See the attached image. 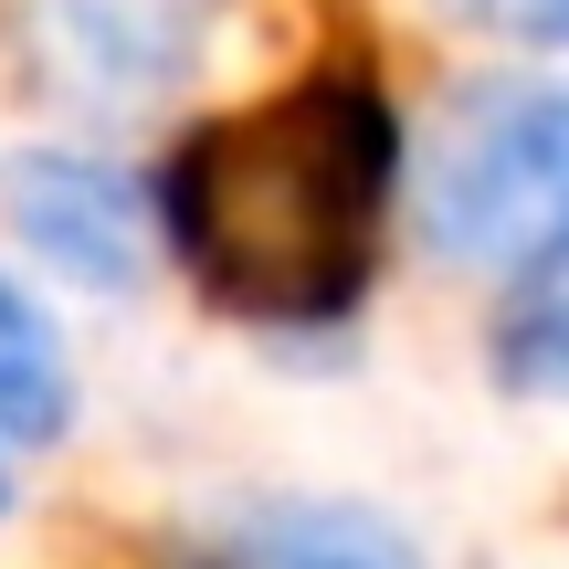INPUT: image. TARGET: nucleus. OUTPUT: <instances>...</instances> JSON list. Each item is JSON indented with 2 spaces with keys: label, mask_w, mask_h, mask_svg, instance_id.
I'll use <instances>...</instances> for the list:
<instances>
[{
  "label": "nucleus",
  "mask_w": 569,
  "mask_h": 569,
  "mask_svg": "<svg viewBox=\"0 0 569 569\" xmlns=\"http://www.w3.org/2000/svg\"><path fill=\"white\" fill-rule=\"evenodd\" d=\"M11 222L42 264H63L84 284H127V264H138V201L96 159H21L11 169Z\"/></svg>",
  "instance_id": "obj_4"
},
{
  "label": "nucleus",
  "mask_w": 569,
  "mask_h": 569,
  "mask_svg": "<svg viewBox=\"0 0 569 569\" xmlns=\"http://www.w3.org/2000/svg\"><path fill=\"white\" fill-rule=\"evenodd\" d=\"M422 222L443 264L528 274L569 243V84H507L475 96L432 148Z\"/></svg>",
  "instance_id": "obj_2"
},
{
  "label": "nucleus",
  "mask_w": 569,
  "mask_h": 569,
  "mask_svg": "<svg viewBox=\"0 0 569 569\" xmlns=\"http://www.w3.org/2000/svg\"><path fill=\"white\" fill-rule=\"evenodd\" d=\"M211 0H42V53L96 96H159L190 74Z\"/></svg>",
  "instance_id": "obj_3"
},
{
  "label": "nucleus",
  "mask_w": 569,
  "mask_h": 569,
  "mask_svg": "<svg viewBox=\"0 0 569 569\" xmlns=\"http://www.w3.org/2000/svg\"><path fill=\"white\" fill-rule=\"evenodd\" d=\"M390 190H401L390 96L359 63H317L169 148L159 222L222 317L338 327L380 274Z\"/></svg>",
  "instance_id": "obj_1"
},
{
  "label": "nucleus",
  "mask_w": 569,
  "mask_h": 569,
  "mask_svg": "<svg viewBox=\"0 0 569 569\" xmlns=\"http://www.w3.org/2000/svg\"><path fill=\"white\" fill-rule=\"evenodd\" d=\"M63 411H74L63 338H53V317H42V306L21 296L11 274H0V432L42 443V432H63Z\"/></svg>",
  "instance_id": "obj_6"
},
{
  "label": "nucleus",
  "mask_w": 569,
  "mask_h": 569,
  "mask_svg": "<svg viewBox=\"0 0 569 569\" xmlns=\"http://www.w3.org/2000/svg\"><path fill=\"white\" fill-rule=\"evenodd\" d=\"M0 496H11V486H0Z\"/></svg>",
  "instance_id": "obj_9"
},
{
  "label": "nucleus",
  "mask_w": 569,
  "mask_h": 569,
  "mask_svg": "<svg viewBox=\"0 0 569 569\" xmlns=\"http://www.w3.org/2000/svg\"><path fill=\"white\" fill-rule=\"evenodd\" d=\"M190 569H411V549L359 507H264L201 538Z\"/></svg>",
  "instance_id": "obj_5"
},
{
  "label": "nucleus",
  "mask_w": 569,
  "mask_h": 569,
  "mask_svg": "<svg viewBox=\"0 0 569 569\" xmlns=\"http://www.w3.org/2000/svg\"><path fill=\"white\" fill-rule=\"evenodd\" d=\"M443 11L507 42H569V0H443Z\"/></svg>",
  "instance_id": "obj_8"
},
{
  "label": "nucleus",
  "mask_w": 569,
  "mask_h": 569,
  "mask_svg": "<svg viewBox=\"0 0 569 569\" xmlns=\"http://www.w3.org/2000/svg\"><path fill=\"white\" fill-rule=\"evenodd\" d=\"M496 359H507L517 390H538V401H569V243L549 264L517 274L507 296V327H496Z\"/></svg>",
  "instance_id": "obj_7"
}]
</instances>
